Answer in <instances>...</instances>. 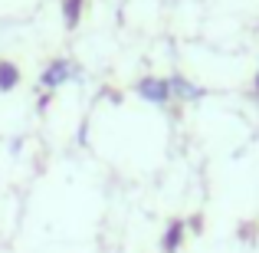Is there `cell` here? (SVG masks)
<instances>
[{"label":"cell","instance_id":"1","mask_svg":"<svg viewBox=\"0 0 259 253\" xmlns=\"http://www.w3.org/2000/svg\"><path fill=\"white\" fill-rule=\"evenodd\" d=\"M138 95H141V99H148V102H154V105H164V102L171 99V89H167V79L148 76V79H141V83H138Z\"/></svg>","mask_w":259,"mask_h":253},{"label":"cell","instance_id":"2","mask_svg":"<svg viewBox=\"0 0 259 253\" xmlns=\"http://www.w3.org/2000/svg\"><path fill=\"white\" fill-rule=\"evenodd\" d=\"M76 76V66L69 63V59H56V63H50L43 69V86L46 89H53V86H63L66 79H72Z\"/></svg>","mask_w":259,"mask_h":253},{"label":"cell","instance_id":"3","mask_svg":"<svg viewBox=\"0 0 259 253\" xmlns=\"http://www.w3.org/2000/svg\"><path fill=\"white\" fill-rule=\"evenodd\" d=\"M167 89H171L174 95H181V99H200L203 95V89H197V86H190L187 79H181V76H174V79H167Z\"/></svg>","mask_w":259,"mask_h":253},{"label":"cell","instance_id":"4","mask_svg":"<svg viewBox=\"0 0 259 253\" xmlns=\"http://www.w3.org/2000/svg\"><path fill=\"white\" fill-rule=\"evenodd\" d=\"M17 83H20V69L13 63H7V59H0V92L17 89Z\"/></svg>","mask_w":259,"mask_h":253},{"label":"cell","instance_id":"5","mask_svg":"<svg viewBox=\"0 0 259 253\" xmlns=\"http://www.w3.org/2000/svg\"><path fill=\"white\" fill-rule=\"evenodd\" d=\"M82 4L85 0H63V20L69 30H76L79 20H82Z\"/></svg>","mask_w":259,"mask_h":253},{"label":"cell","instance_id":"6","mask_svg":"<svg viewBox=\"0 0 259 253\" xmlns=\"http://www.w3.org/2000/svg\"><path fill=\"white\" fill-rule=\"evenodd\" d=\"M181 240H184V224H181V221H174L171 227H167V234H164V250H167V253H174L177 247H181Z\"/></svg>","mask_w":259,"mask_h":253},{"label":"cell","instance_id":"7","mask_svg":"<svg viewBox=\"0 0 259 253\" xmlns=\"http://www.w3.org/2000/svg\"><path fill=\"white\" fill-rule=\"evenodd\" d=\"M256 92H259V76H256Z\"/></svg>","mask_w":259,"mask_h":253}]
</instances>
